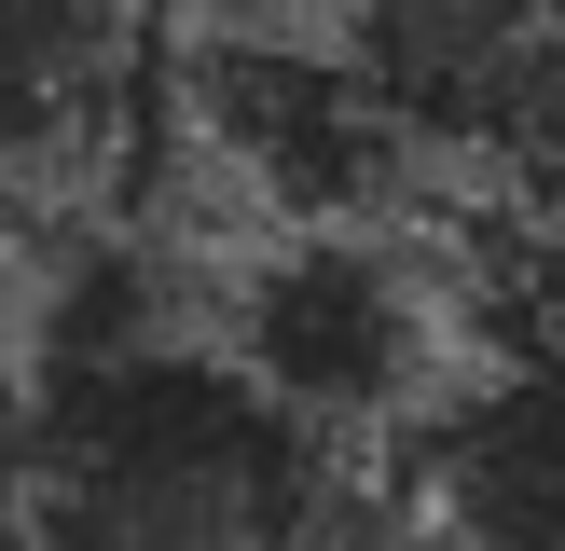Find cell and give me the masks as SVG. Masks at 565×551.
Instances as JSON below:
<instances>
[{
  "instance_id": "6da1fadb",
  "label": "cell",
  "mask_w": 565,
  "mask_h": 551,
  "mask_svg": "<svg viewBox=\"0 0 565 551\" xmlns=\"http://www.w3.org/2000/svg\"><path fill=\"white\" fill-rule=\"evenodd\" d=\"M0 510L42 551H318L345 538V441L303 428L221 331H180L152 262L70 248L0 441Z\"/></svg>"
},
{
  "instance_id": "7a4b0ae2",
  "label": "cell",
  "mask_w": 565,
  "mask_h": 551,
  "mask_svg": "<svg viewBox=\"0 0 565 551\" xmlns=\"http://www.w3.org/2000/svg\"><path fill=\"white\" fill-rule=\"evenodd\" d=\"M221 345L359 455L373 428H414L441 400L456 303H441V262H414L386 220H276L221 276Z\"/></svg>"
},
{
  "instance_id": "3957f363",
  "label": "cell",
  "mask_w": 565,
  "mask_h": 551,
  "mask_svg": "<svg viewBox=\"0 0 565 551\" xmlns=\"http://www.w3.org/2000/svg\"><path fill=\"white\" fill-rule=\"evenodd\" d=\"M428 193L565 220V0H331Z\"/></svg>"
},
{
  "instance_id": "277c9868",
  "label": "cell",
  "mask_w": 565,
  "mask_h": 551,
  "mask_svg": "<svg viewBox=\"0 0 565 551\" xmlns=\"http://www.w3.org/2000/svg\"><path fill=\"white\" fill-rule=\"evenodd\" d=\"M180 125H193L180 152L235 207H263V235L276 220H401L428 193L414 138L386 125V97L331 42V14H303V28H180Z\"/></svg>"
},
{
  "instance_id": "5b68a950",
  "label": "cell",
  "mask_w": 565,
  "mask_h": 551,
  "mask_svg": "<svg viewBox=\"0 0 565 551\" xmlns=\"http://www.w3.org/2000/svg\"><path fill=\"white\" fill-rule=\"evenodd\" d=\"M180 138V42L152 0H0V207H110Z\"/></svg>"
},
{
  "instance_id": "8992f818",
  "label": "cell",
  "mask_w": 565,
  "mask_h": 551,
  "mask_svg": "<svg viewBox=\"0 0 565 551\" xmlns=\"http://www.w3.org/2000/svg\"><path fill=\"white\" fill-rule=\"evenodd\" d=\"M401 551H565V331L441 372L401 428Z\"/></svg>"
},
{
  "instance_id": "52a82bcc",
  "label": "cell",
  "mask_w": 565,
  "mask_h": 551,
  "mask_svg": "<svg viewBox=\"0 0 565 551\" xmlns=\"http://www.w3.org/2000/svg\"><path fill=\"white\" fill-rule=\"evenodd\" d=\"M14 386H28V358H0V441H14Z\"/></svg>"
}]
</instances>
